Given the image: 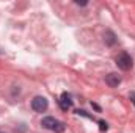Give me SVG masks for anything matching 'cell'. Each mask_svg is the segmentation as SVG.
<instances>
[{"label":"cell","instance_id":"obj_4","mask_svg":"<svg viewBox=\"0 0 135 133\" xmlns=\"http://www.w3.org/2000/svg\"><path fill=\"white\" fill-rule=\"evenodd\" d=\"M58 103H60V108H61L63 111H68L69 108H72V103H74L72 96H71L69 93H63L61 97H60V100H58Z\"/></svg>","mask_w":135,"mask_h":133},{"label":"cell","instance_id":"obj_5","mask_svg":"<svg viewBox=\"0 0 135 133\" xmlns=\"http://www.w3.org/2000/svg\"><path fill=\"white\" fill-rule=\"evenodd\" d=\"M105 83H107L110 88H118L119 83H121V75H118L116 72H110V74L105 77Z\"/></svg>","mask_w":135,"mask_h":133},{"label":"cell","instance_id":"obj_10","mask_svg":"<svg viewBox=\"0 0 135 133\" xmlns=\"http://www.w3.org/2000/svg\"><path fill=\"white\" fill-rule=\"evenodd\" d=\"M129 99H131V102L135 105V91H132V93L129 94Z\"/></svg>","mask_w":135,"mask_h":133},{"label":"cell","instance_id":"obj_6","mask_svg":"<svg viewBox=\"0 0 135 133\" xmlns=\"http://www.w3.org/2000/svg\"><path fill=\"white\" fill-rule=\"evenodd\" d=\"M104 41H105V44L107 45H115L116 44V36H115V33L112 32V30H107L105 33H104Z\"/></svg>","mask_w":135,"mask_h":133},{"label":"cell","instance_id":"obj_1","mask_svg":"<svg viewBox=\"0 0 135 133\" xmlns=\"http://www.w3.org/2000/svg\"><path fill=\"white\" fill-rule=\"evenodd\" d=\"M41 125H42L44 129H47V130H50V132H55V133H63L65 129H66L61 121H58V119H55V117H52V116L42 117Z\"/></svg>","mask_w":135,"mask_h":133},{"label":"cell","instance_id":"obj_9","mask_svg":"<svg viewBox=\"0 0 135 133\" xmlns=\"http://www.w3.org/2000/svg\"><path fill=\"white\" fill-rule=\"evenodd\" d=\"M74 3H75V5H79V6H86V5H88V2H80V0H75Z\"/></svg>","mask_w":135,"mask_h":133},{"label":"cell","instance_id":"obj_8","mask_svg":"<svg viewBox=\"0 0 135 133\" xmlns=\"http://www.w3.org/2000/svg\"><path fill=\"white\" fill-rule=\"evenodd\" d=\"M99 129H101V132H105V130L108 129L107 122H104V121H99Z\"/></svg>","mask_w":135,"mask_h":133},{"label":"cell","instance_id":"obj_7","mask_svg":"<svg viewBox=\"0 0 135 133\" xmlns=\"http://www.w3.org/2000/svg\"><path fill=\"white\" fill-rule=\"evenodd\" d=\"M75 113H77L79 116H83V117H88V119H94V117H93V114H88L85 110H77Z\"/></svg>","mask_w":135,"mask_h":133},{"label":"cell","instance_id":"obj_3","mask_svg":"<svg viewBox=\"0 0 135 133\" xmlns=\"http://www.w3.org/2000/svg\"><path fill=\"white\" fill-rule=\"evenodd\" d=\"M32 108H33L35 111H38V113H44L49 108V102H47L46 97H42V96H36L32 100Z\"/></svg>","mask_w":135,"mask_h":133},{"label":"cell","instance_id":"obj_2","mask_svg":"<svg viewBox=\"0 0 135 133\" xmlns=\"http://www.w3.org/2000/svg\"><path fill=\"white\" fill-rule=\"evenodd\" d=\"M115 63H116L118 69H121V70H131L134 67V60H132V57L127 52H121L115 58Z\"/></svg>","mask_w":135,"mask_h":133}]
</instances>
